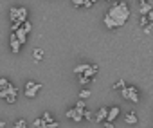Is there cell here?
<instances>
[{"label": "cell", "mask_w": 153, "mask_h": 128, "mask_svg": "<svg viewBox=\"0 0 153 128\" xmlns=\"http://www.w3.org/2000/svg\"><path fill=\"white\" fill-rule=\"evenodd\" d=\"M9 20H11V22H13V20H16V7H15V6L9 9Z\"/></svg>", "instance_id": "cell-27"}, {"label": "cell", "mask_w": 153, "mask_h": 128, "mask_svg": "<svg viewBox=\"0 0 153 128\" xmlns=\"http://www.w3.org/2000/svg\"><path fill=\"white\" fill-rule=\"evenodd\" d=\"M83 110L85 108H81V106H74V108H70V110H67V119H72L74 123H81L83 121Z\"/></svg>", "instance_id": "cell-4"}, {"label": "cell", "mask_w": 153, "mask_h": 128, "mask_svg": "<svg viewBox=\"0 0 153 128\" xmlns=\"http://www.w3.org/2000/svg\"><path fill=\"white\" fill-rule=\"evenodd\" d=\"M22 27V22H18V20H15V22H11V33H15L16 29H20Z\"/></svg>", "instance_id": "cell-24"}, {"label": "cell", "mask_w": 153, "mask_h": 128, "mask_svg": "<svg viewBox=\"0 0 153 128\" xmlns=\"http://www.w3.org/2000/svg\"><path fill=\"white\" fill-rule=\"evenodd\" d=\"M43 89V85L42 83H36V81H27L25 83V87H24V96L27 97V99H33V97H36L38 96V92Z\"/></svg>", "instance_id": "cell-3"}, {"label": "cell", "mask_w": 153, "mask_h": 128, "mask_svg": "<svg viewBox=\"0 0 153 128\" xmlns=\"http://www.w3.org/2000/svg\"><path fill=\"white\" fill-rule=\"evenodd\" d=\"M151 7H153V6H151V2H144V4H140L139 13H140V15H146L148 11H151Z\"/></svg>", "instance_id": "cell-14"}, {"label": "cell", "mask_w": 153, "mask_h": 128, "mask_svg": "<svg viewBox=\"0 0 153 128\" xmlns=\"http://www.w3.org/2000/svg\"><path fill=\"white\" fill-rule=\"evenodd\" d=\"M22 29H24L25 33H31V29H33V24H31L29 20H25V22L22 24Z\"/></svg>", "instance_id": "cell-20"}, {"label": "cell", "mask_w": 153, "mask_h": 128, "mask_svg": "<svg viewBox=\"0 0 153 128\" xmlns=\"http://www.w3.org/2000/svg\"><path fill=\"white\" fill-rule=\"evenodd\" d=\"M9 47H11V52H15V54H18L22 51V43L15 36V33H11V36H9Z\"/></svg>", "instance_id": "cell-5"}, {"label": "cell", "mask_w": 153, "mask_h": 128, "mask_svg": "<svg viewBox=\"0 0 153 128\" xmlns=\"http://www.w3.org/2000/svg\"><path fill=\"white\" fill-rule=\"evenodd\" d=\"M121 97L123 99H126V101H131V103H139L140 101V92H139V89L137 87H133V85H126L123 90H121Z\"/></svg>", "instance_id": "cell-2"}, {"label": "cell", "mask_w": 153, "mask_h": 128, "mask_svg": "<svg viewBox=\"0 0 153 128\" xmlns=\"http://www.w3.org/2000/svg\"><path fill=\"white\" fill-rule=\"evenodd\" d=\"M16 20L22 22V24H24L25 20H29V9L24 7V6H22V7H16ZM13 22H15V20H13Z\"/></svg>", "instance_id": "cell-8"}, {"label": "cell", "mask_w": 153, "mask_h": 128, "mask_svg": "<svg viewBox=\"0 0 153 128\" xmlns=\"http://www.w3.org/2000/svg\"><path fill=\"white\" fill-rule=\"evenodd\" d=\"M83 119H87V121H94V114H92L90 110H83Z\"/></svg>", "instance_id": "cell-22"}, {"label": "cell", "mask_w": 153, "mask_h": 128, "mask_svg": "<svg viewBox=\"0 0 153 128\" xmlns=\"http://www.w3.org/2000/svg\"><path fill=\"white\" fill-rule=\"evenodd\" d=\"M124 123H128V124H137V123H139V117H137V114H135L133 110H130V112L124 115Z\"/></svg>", "instance_id": "cell-11"}, {"label": "cell", "mask_w": 153, "mask_h": 128, "mask_svg": "<svg viewBox=\"0 0 153 128\" xmlns=\"http://www.w3.org/2000/svg\"><path fill=\"white\" fill-rule=\"evenodd\" d=\"M124 87H126V81L124 80H119V81L114 83V90H123Z\"/></svg>", "instance_id": "cell-18"}, {"label": "cell", "mask_w": 153, "mask_h": 128, "mask_svg": "<svg viewBox=\"0 0 153 128\" xmlns=\"http://www.w3.org/2000/svg\"><path fill=\"white\" fill-rule=\"evenodd\" d=\"M25 126H29V123H27L25 119H18V121L15 123V128H25Z\"/></svg>", "instance_id": "cell-19"}, {"label": "cell", "mask_w": 153, "mask_h": 128, "mask_svg": "<svg viewBox=\"0 0 153 128\" xmlns=\"http://www.w3.org/2000/svg\"><path fill=\"white\" fill-rule=\"evenodd\" d=\"M33 56H34V61H42V60H43V51H42L40 47H36V49L33 51Z\"/></svg>", "instance_id": "cell-15"}, {"label": "cell", "mask_w": 153, "mask_h": 128, "mask_svg": "<svg viewBox=\"0 0 153 128\" xmlns=\"http://www.w3.org/2000/svg\"><path fill=\"white\" fill-rule=\"evenodd\" d=\"M88 97H90V90L88 89H83L79 92V99H88Z\"/></svg>", "instance_id": "cell-21"}, {"label": "cell", "mask_w": 153, "mask_h": 128, "mask_svg": "<svg viewBox=\"0 0 153 128\" xmlns=\"http://www.w3.org/2000/svg\"><path fill=\"white\" fill-rule=\"evenodd\" d=\"M45 126H47V128H58V126H59V123H58V121L54 119V121H51V123H47Z\"/></svg>", "instance_id": "cell-28"}, {"label": "cell", "mask_w": 153, "mask_h": 128, "mask_svg": "<svg viewBox=\"0 0 153 128\" xmlns=\"http://www.w3.org/2000/svg\"><path fill=\"white\" fill-rule=\"evenodd\" d=\"M108 2H114V0H108Z\"/></svg>", "instance_id": "cell-32"}, {"label": "cell", "mask_w": 153, "mask_h": 128, "mask_svg": "<svg viewBox=\"0 0 153 128\" xmlns=\"http://www.w3.org/2000/svg\"><path fill=\"white\" fill-rule=\"evenodd\" d=\"M119 114H121V108L115 105V106H112V108H108V112H106V121H115L117 117H119Z\"/></svg>", "instance_id": "cell-9"}, {"label": "cell", "mask_w": 153, "mask_h": 128, "mask_svg": "<svg viewBox=\"0 0 153 128\" xmlns=\"http://www.w3.org/2000/svg\"><path fill=\"white\" fill-rule=\"evenodd\" d=\"M4 101H6L7 105H15V103H16V94H7V96L4 97Z\"/></svg>", "instance_id": "cell-17"}, {"label": "cell", "mask_w": 153, "mask_h": 128, "mask_svg": "<svg viewBox=\"0 0 153 128\" xmlns=\"http://www.w3.org/2000/svg\"><path fill=\"white\" fill-rule=\"evenodd\" d=\"M97 72H99V65H87V69L83 71V76L85 78H90V80H94L96 76H97Z\"/></svg>", "instance_id": "cell-6"}, {"label": "cell", "mask_w": 153, "mask_h": 128, "mask_svg": "<svg viewBox=\"0 0 153 128\" xmlns=\"http://www.w3.org/2000/svg\"><path fill=\"white\" fill-rule=\"evenodd\" d=\"M43 121H45V124L47 123H51V121H54V117H52V114L51 112H43V117H42Z\"/></svg>", "instance_id": "cell-23"}, {"label": "cell", "mask_w": 153, "mask_h": 128, "mask_svg": "<svg viewBox=\"0 0 153 128\" xmlns=\"http://www.w3.org/2000/svg\"><path fill=\"white\" fill-rule=\"evenodd\" d=\"M97 2V0H72V6L74 7H78V9H81V7H92L94 4Z\"/></svg>", "instance_id": "cell-7"}, {"label": "cell", "mask_w": 153, "mask_h": 128, "mask_svg": "<svg viewBox=\"0 0 153 128\" xmlns=\"http://www.w3.org/2000/svg\"><path fill=\"white\" fill-rule=\"evenodd\" d=\"M9 85V80L7 78H0V89H4V87H7Z\"/></svg>", "instance_id": "cell-29"}, {"label": "cell", "mask_w": 153, "mask_h": 128, "mask_svg": "<svg viewBox=\"0 0 153 128\" xmlns=\"http://www.w3.org/2000/svg\"><path fill=\"white\" fill-rule=\"evenodd\" d=\"M76 106H81V108H85L87 105H85V99H79L78 103H76Z\"/></svg>", "instance_id": "cell-30"}, {"label": "cell", "mask_w": 153, "mask_h": 128, "mask_svg": "<svg viewBox=\"0 0 153 128\" xmlns=\"http://www.w3.org/2000/svg\"><path fill=\"white\" fill-rule=\"evenodd\" d=\"M87 65H88V63H79V65H76V67H74V74H76V76L83 74V71L87 69Z\"/></svg>", "instance_id": "cell-16"}, {"label": "cell", "mask_w": 153, "mask_h": 128, "mask_svg": "<svg viewBox=\"0 0 153 128\" xmlns=\"http://www.w3.org/2000/svg\"><path fill=\"white\" fill-rule=\"evenodd\" d=\"M31 126H34V128H42V126H45V121H43V119L40 117V119H36V121H34V123H33Z\"/></svg>", "instance_id": "cell-26"}, {"label": "cell", "mask_w": 153, "mask_h": 128, "mask_svg": "<svg viewBox=\"0 0 153 128\" xmlns=\"http://www.w3.org/2000/svg\"><path fill=\"white\" fill-rule=\"evenodd\" d=\"M92 81H94V80H90V78H85L83 74H79V83H81V85H88V83H92Z\"/></svg>", "instance_id": "cell-25"}, {"label": "cell", "mask_w": 153, "mask_h": 128, "mask_svg": "<svg viewBox=\"0 0 153 128\" xmlns=\"http://www.w3.org/2000/svg\"><path fill=\"white\" fill-rule=\"evenodd\" d=\"M103 24L106 25V29H110V31H115L117 27H115V22L108 16V15H105V18H103Z\"/></svg>", "instance_id": "cell-13"}, {"label": "cell", "mask_w": 153, "mask_h": 128, "mask_svg": "<svg viewBox=\"0 0 153 128\" xmlns=\"http://www.w3.org/2000/svg\"><path fill=\"white\" fill-rule=\"evenodd\" d=\"M15 36H16V38H18V42L24 45V43L27 42V36H29V33H25V31L20 27V29H16V31H15Z\"/></svg>", "instance_id": "cell-12"}, {"label": "cell", "mask_w": 153, "mask_h": 128, "mask_svg": "<svg viewBox=\"0 0 153 128\" xmlns=\"http://www.w3.org/2000/svg\"><path fill=\"white\" fill-rule=\"evenodd\" d=\"M139 4H144V2H151V0H137Z\"/></svg>", "instance_id": "cell-31"}, {"label": "cell", "mask_w": 153, "mask_h": 128, "mask_svg": "<svg viewBox=\"0 0 153 128\" xmlns=\"http://www.w3.org/2000/svg\"><path fill=\"white\" fill-rule=\"evenodd\" d=\"M114 22H115V27L119 29V27H123L126 22H128V18L131 16V9H130V6L126 4V2H115L110 9H108V13H106Z\"/></svg>", "instance_id": "cell-1"}, {"label": "cell", "mask_w": 153, "mask_h": 128, "mask_svg": "<svg viewBox=\"0 0 153 128\" xmlns=\"http://www.w3.org/2000/svg\"><path fill=\"white\" fill-rule=\"evenodd\" d=\"M106 112H108V108H99L97 112H96V115H94V121L96 123H103V121H106Z\"/></svg>", "instance_id": "cell-10"}]
</instances>
